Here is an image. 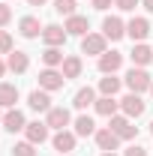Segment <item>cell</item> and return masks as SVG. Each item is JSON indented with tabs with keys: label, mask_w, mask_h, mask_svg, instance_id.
I'll use <instances>...</instances> for the list:
<instances>
[{
	"label": "cell",
	"mask_w": 153,
	"mask_h": 156,
	"mask_svg": "<svg viewBox=\"0 0 153 156\" xmlns=\"http://www.w3.org/2000/svg\"><path fill=\"white\" fill-rule=\"evenodd\" d=\"M150 93H153V84H150Z\"/></svg>",
	"instance_id": "cell-38"
},
{
	"label": "cell",
	"mask_w": 153,
	"mask_h": 156,
	"mask_svg": "<svg viewBox=\"0 0 153 156\" xmlns=\"http://www.w3.org/2000/svg\"><path fill=\"white\" fill-rule=\"evenodd\" d=\"M63 72H57V69H45V72H39V87L42 90H60L63 87Z\"/></svg>",
	"instance_id": "cell-4"
},
{
	"label": "cell",
	"mask_w": 153,
	"mask_h": 156,
	"mask_svg": "<svg viewBox=\"0 0 153 156\" xmlns=\"http://www.w3.org/2000/svg\"><path fill=\"white\" fill-rule=\"evenodd\" d=\"M27 105L33 108V111H51V99L45 90H33L30 96H27Z\"/></svg>",
	"instance_id": "cell-14"
},
{
	"label": "cell",
	"mask_w": 153,
	"mask_h": 156,
	"mask_svg": "<svg viewBox=\"0 0 153 156\" xmlns=\"http://www.w3.org/2000/svg\"><path fill=\"white\" fill-rule=\"evenodd\" d=\"M96 144H99V150H117L120 135L111 132V129H99V132H96Z\"/></svg>",
	"instance_id": "cell-10"
},
{
	"label": "cell",
	"mask_w": 153,
	"mask_h": 156,
	"mask_svg": "<svg viewBox=\"0 0 153 156\" xmlns=\"http://www.w3.org/2000/svg\"><path fill=\"white\" fill-rule=\"evenodd\" d=\"M150 75L144 72V69H129V75H126V87L132 90V93H144V90H150Z\"/></svg>",
	"instance_id": "cell-1"
},
{
	"label": "cell",
	"mask_w": 153,
	"mask_h": 156,
	"mask_svg": "<svg viewBox=\"0 0 153 156\" xmlns=\"http://www.w3.org/2000/svg\"><path fill=\"white\" fill-rule=\"evenodd\" d=\"M54 9L60 15H75V0H54Z\"/></svg>",
	"instance_id": "cell-28"
},
{
	"label": "cell",
	"mask_w": 153,
	"mask_h": 156,
	"mask_svg": "<svg viewBox=\"0 0 153 156\" xmlns=\"http://www.w3.org/2000/svg\"><path fill=\"white\" fill-rule=\"evenodd\" d=\"M75 108H87V105H96V96H93V90L90 87H81L75 93V102H72Z\"/></svg>",
	"instance_id": "cell-21"
},
{
	"label": "cell",
	"mask_w": 153,
	"mask_h": 156,
	"mask_svg": "<svg viewBox=\"0 0 153 156\" xmlns=\"http://www.w3.org/2000/svg\"><path fill=\"white\" fill-rule=\"evenodd\" d=\"M21 36L24 39H33V36H39V30H42V27H39V18H33V15H27V18H21Z\"/></svg>",
	"instance_id": "cell-19"
},
{
	"label": "cell",
	"mask_w": 153,
	"mask_h": 156,
	"mask_svg": "<svg viewBox=\"0 0 153 156\" xmlns=\"http://www.w3.org/2000/svg\"><path fill=\"white\" fill-rule=\"evenodd\" d=\"M12 156H36V144H30V141H21L12 147Z\"/></svg>",
	"instance_id": "cell-27"
},
{
	"label": "cell",
	"mask_w": 153,
	"mask_h": 156,
	"mask_svg": "<svg viewBox=\"0 0 153 156\" xmlns=\"http://www.w3.org/2000/svg\"><path fill=\"white\" fill-rule=\"evenodd\" d=\"M153 60V51L147 48V45H135L132 48V63H138V66H147Z\"/></svg>",
	"instance_id": "cell-22"
},
{
	"label": "cell",
	"mask_w": 153,
	"mask_h": 156,
	"mask_svg": "<svg viewBox=\"0 0 153 156\" xmlns=\"http://www.w3.org/2000/svg\"><path fill=\"white\" fill-rule=\"evenodd\" d=\"M6 66H9L12 72H24V69H27V54H24V51H9Z\"/></svg>",
	"instance_id": "cell-20"
},
{
	"label": "cell",
	"mask_w": 153,
	"mask_h": 156,
	"mask_svg": "<svg viewBox=\"0 0 153 156\" xmlns=\"http://www.w3.org/2000/svg\"><path fill=\"white\" fill-rule=\"evenodd\" d=\"M87 30H90V21L84 18V15H69V21H66V33L87 36Z\"/></svg>",
	"instance_id": "cell-11"
},
{
	"label": "cell",
	"mask_w": 153,
	"mask_h": 156,
	"mask_svg": "<svg viewBox=\"0 0 153 156\" xmlns=\"http://www.w3.org/2000/svg\"><path fill=\"white\" fill-rule=\"evenodd\" d=\"M24 132H27V141H30V144H42V141H45V138H48V123H27V126H24Z\"/></svg>",
	"instance_id": "cell-9"
},
{
	"label": "cell",
	"mask_w": 153,
	"mask_h": 156,
	"mask_svg": "<svg viewBox=\"0 0 153 156\" xmlns=\"http://www.w3.org/2000/svg\"><path fill=\"white\" fill-rule=\"evenodd\" d=\"M117 9H123V12H132L135 6H138V0H114Z\"/></svg>",
	"instance_id": "cell-30"
},
{
	"label": "cell",
	"mask_w": 153,
	"mask_h": 156,
	"mask_svg": "<svg viewBox=\"0 0 153 156\" xmlns=\"http://www.w3.org/2000/svg\"><path fill=\"white\" fill-rule=\"evenodd\" d=\"M114 0H93V9H99V12H105L108 6H111Z\"/></svg>",
	"instance_id": "cell-32"
},
{
	"label": "cell",
	"mask_w": 153,
	"mask_h": 156,
	"mask_svg": "<svg viewBox=\"0 0 153 156\" xmlns=\"http://www.w3.org/2000/svg\"><path fill=\"white\" fill-rule=\"evenodd\" d=\"M108 129H111V132H117V135L120 138H135L138 135V129H135L132 123H129V120H126V117H111V123H108Z\"/></svg>",
	"instance_id": "cell-7"
},
{
	"label": "cell",
	"mask_w": 153,
	"mask_h": 156,
	"mask_svg": "<svg viewBox=\"0 0 153 156\" xmlns=\"http://www.w3.org/2000/svg\"><path fill=\"white\" fill-rule=\"evenodd\" d=\"M66 27H57V24H48L45 30H42V39H45V45L48 48H57V45H63L66 42Z\"/></svg>",
	"instance_id": "cell-3"
},
{
	"label": "cell",
	"mask_w": 153,
	"mask_h": 156,
	"mask_svg": "<svg viewBox=\"0 0 153 156\" xmlns=\"http://www.w3.org/2000/svg\"><path fill=\"white\" fill-rule=\"evenodd\" d=\"M123 156H147V150H144V147H129Z\"/></svg>",
	"instance_id": "cell-33"
},
{
	"label": "cell",
	"mask_w": 153,
	"mask_h": 156,
	"mask_svg": "<svg viewBox=\"0 0 153 156\" xmlns=\"http://www.w3.org/2000/svg\"><path fill=\"white\" fill-rule=\"evenodd\" d=\"M81 75V60L78 57H66L63 60V78H78Z\"/></svg>",
	"instance_id": "cell-24"
},
{
	"label": "cell",
	"mask_w": 153,
	"mask_h": 156,
	"mask_svg": "<svg viewBox=\"0 0 153 156\" xmlns=\"http://www.w3.org/2000/svg\"><path fill=\"white\" fill-rule=\"evenodd\" d=\"M45 123H48L51 129H66V126H69V111H66V108H51Z\"/></svg>",
	"instance_id": "cell-15"
},
{
	"label": "cell",
	"mask_w": 153,
	"mask_h": 156,
	"mask_svg": "<svg viewBox=\"0 0 153 156\" xmlns=\"http://www.w3.org/2000/svg\"><path fill=\"white\" fill-rule=\"evenodd\" d=\"M99 90H102V96H114L117 90H120V78H114V75H105L102 81H99Z\"/></svg>",
	"instance_id": "cell-23"
},
{
	"label": "cell",
	"mask_w": 153,
	"mask_h": 156,
	"mask_svg": "<svg viewBox=\"0 0 153 156\" xmlns=\"http://www.w3.org/2000/svg\"><path fill=\"white\" fill-rule=\"evenodd\" d=\"M12 51V36L6 30H0V54H9Z\"/></svg>",
	"instance_id": "cell-29"
},
{
	"label": "cell",
	"mask_w": 153,
	"mask_h": 156,
	"mask_svg": "<svg viewBox=\"0 0 153 156\" xmlns=\"http://www.w3.org/2000/svg\"><path fill=\"white\" fill-rule=\"evenodd\" d=\"M117 108H120V102H114V96H102V99H96V111L102 117H114L117 114Z\"/></svg>",
	"instance_id": "cell-18"
},
{
	"label": "cell",
	"mask_w": 153,
	"mask_h": 156,
	"mask_svg": "<svg viewBox=\"0 0 153 156\" xmlns=\"http://www.w3.org/2000/svg\"><path fill=\"white\" fill-rule=\"evenodd\" d=\"M144 9H147V12H153V0H144Z\"/></svg>",
	"instance_id": "cell-34"
},
{
	"label": "cell",
	"mask_w": 153,
	"mask_h": 156,
	"mask_svg": "<svg viewBox=\"0 0 153 156\" xmlns=\"http://www.w3.org/2000/svg\"><path fill=\"white\" fill-rule=\"evenodd\" d=\"M126 33L132 36V42H135V39L141 42V39H144V36H147V33H150V24H147V21H144V18H132V21H129V24H126Z\"/></svg>",
	"instance_id": "cell-16"
},
{
	"label": "cell",
	"mask_w": 153,
	"mask_h": 156,
	"mask_svg": "<svg viewBox=\"0 0 153 156\" xmlns=\"http://www.w3.org/2000/svg\"><path fill=\"white\" fill-rule=\"evenodd\" d=\"M120 63H123V54L120 51H105V54H99V72L114 75L117 69H120Z\"/></svg>",
	"instance_id": "cell-2"
},
{
	"label": "cell",
	"mask_w": 153,
	"mask_h": 156,
	"mask_svg": "<svg viewBox=\"0 0 153 156\" xmlns=\"http://www.w3.org/2000/svg\"><path fill=\"white\" fill-rule=\"evenodd\" d=\"M9 18H12V9H9L6 3H0V27H3V24H9Z\"/></svg>",
	"instance_id": "cell-31"
},
{
	"label": "cell",
	"mask_w": 153,
	"mask_h": 156,
	"mask_svg": "<svg viewBox=\"0 0 153 156\" xmlns=\"http://www.w3.org/2000/svg\"><path fill=\"white\" fill-rule=\"evenodd\" d=\"M81 51H84V54H105V36L87 33V36L81 39Z\"/></svg>",
	"instance_id": "cell-6"
},
{
	"label": "cell",
	"mask_w": 153,
	"mask_h": 156,
	"mask_svg": "<svg viewBox=\"0 0 153 156\" xmlns=\"http://www.w3.org/2000/svg\"><path fill=\"white\" fill-rule=\"evenodd\" d=\"M27 3H30V6H42L45 0H27Z\"/></svg>",
	"instance_id": "cell-36"
},
{
	"label": "cell",
	"mask_w": 153,
	"mask_h": 156,
	"mask_svg": "<svg viewBox=\"0 0 153 156\" xmlns=\"http://www.w3.org/2000/svg\"><path fill=\"white\" fill-rule=\"evenodd\" d=\"M42 60H45V66H48V69H54L57 63H63V51H60V48H45Z\"/></svg>",
	"instance_id": "cell-26"
},
{
	"label": "cell",
	"mask_w": 153,
	"mask_h": 156,
	"mask_svg": "<svg viewBox=\"0 0 153 156\" xmlns=\"http://www.w3.org/2000/svg\"><path fill=\"white\" fill-rule=\"evenodd\" d=\"M54 150H60V153H69V150H75V132H66V129H60L57 135H54Z\"/></svg>",
	"instance_id": "cell-13"
},
{
	"label": "cell",
	"mask_w": 153,
	"mask_h": 156,
	"mask_svg": "<svg viewBox=\"0 0 153 156\" xmlns=\"http://www.w3.org/2000/svg\"><path fill=\"white\" fill-rule=\"evenodd\" d=\"M120 108H123V111H126L129 117H141L147 105H144V99L138 96V93H129V96H123V99H120Z\"/></svg>",
	"instance_id": "cell-5"
},
{
	"label": "cell",
	"mask_w": 153,
	"mask_h": 156,
	"mask_svg": "<svg viewBox=\"0 0 153 156\" xmlns=\"http://www.w3.org/2000/svg\"><path fill=\"white\" fill-rule=\"evenodd\" d=\"M6 69H9V66H6V63L0 60V78H3V72H6Z\"/></svg>",
	"instance_id": "cell-35"
},
{
	"label": "cell",
	"mask_w": 153,
	"mask_h": 156,
	"mask_svg": "<svg viewBox=\"0 0 153 156\" xmlns=\"http://www.w3.org/2000/svg\"><path fill=\"white\" fill-rule=\"evenodd\" d=\"M3 126H6L9 132H18V129H24L27 123H24V114H21L18 108H9V111L3 114Z\"/></svg>",
	"instance_id": "cell-12"
},
{
	"label": "cell",
	"mask_w": 153,
	"mask_h": 156,
	"mask_svg": "<svg viewBox=\"0 0 153 156\" xmlns=\"http://www.w3.org/2000/svg\"><path fill=\"white\" fill-rule=\"evenodd\" d=\"M102 156H114V150H105V153H102Z\"/></svg>",
	"instance_id": "cell-37"
},
{
	"label": "cell",
	"mask_w": 153,
	"mask_h": 156,
	"mask_svg": "<svg viewBox=\"0 0 153 156\" xmlns=\"http://www.w3.org/2000/svg\"><path fill=\"white\" fill-rule=\"evenodd\" d=\"M123 33H126V30H123V21H120V18H114V15H111V18H105V21H102V36H105V39L117 42V39L123 36Z\"/></svg>",
	"instance_id": "cell-8"
},
{
	"label": "cell",
	"mask_w": 153,
	"mask_h": 156,
	"mask_svg": "<svg viewBox=\"0 0 153 156\" xmlns=\"http://www.w3.org/2000/svg\"><path fill=\"white\" fill-rule=\"evenodd\" d=\"M93 132H96L93 120H90L87 114H81V117L75 120V135H93Z\"/></svg>",
	"instance_id": "cell-25"
},
{
	"label": "cell",
	"mask_w": 153,
	"mask_h": 156,
	"mask_svg": "<svg viewBox=\"0 0 153 156\" xmlns=\"http://www.w3.org/2000/svg\"><path fill=\"white\" fill-rule=\"evenodd\" d=\"M15 102H18V87L15 84H0V105L15 108Z\"/></svg>",
	"instance_id": "cell-17"
},
{
	"label": "cell",
	"mask_w": 153,
	"mask_h": 156,
	"mask_svg": "<svg viewBox=\"0 0 153 156\" xmlns=\"http://www.w3.org/2000/svg\"><path fill=\"white\" fill-rule=\"evenodd\" d=\"M150 132H153V123H150Z\"/></svg>",
	"instance_id": "cell-39"
}]
</instances>
